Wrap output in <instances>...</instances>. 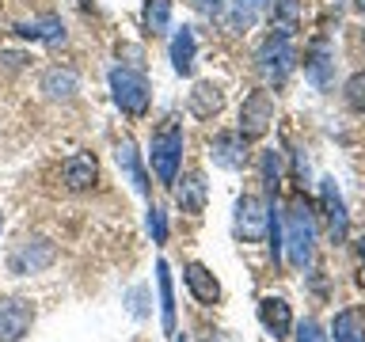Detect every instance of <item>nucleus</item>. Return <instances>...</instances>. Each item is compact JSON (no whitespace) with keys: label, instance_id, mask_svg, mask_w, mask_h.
<instances>
[{"label":"nucleus","instance_id":"1","mask_svg":"<svg viewBox=\"0 0 365 342\" xmlns=\"http://www.w3.org/2000/svg\"><path fill=\"white\" fill-rule=\"evenodd\" d=\"M293 61H297V53H293V34L274 31L270 38L259 46L255 68H259V76L267 80V84L282 88L285 80H289V73H293Z\"/></svg>","mask_w":365,"mask_h":342},{"label":"nucleus","instance_id":"2","mask_svg":"<svg viewBox=\"0 0 365 342\" xmlns=\"http://www.w3.org/2000/svg\"><path fill=\"white\" fill-rule=\"evenodd\" d=\"M312 244H316L312 209H308L304 198H297L289 205V221H285V247H289V262L297 270H304L312 262Z\"/></svg>","mask_w":365,"mask_h":342},{"label":"nucleus","instance_id":"3","mask_svg":"<svg viewBox=\"0 0 365 342\" xmlns=\"http://www.w3.org/2000/svg\"><path fill=\"white\" fill-rule=\"evenodd\" d=\"M153 171L160 182H175L179 175V160H182V125L179 122H164L160 130L153 133Z\"/></svg>","mask_w":365,"mask_h":342},{"label":"nucleus","instance_id":"4","mask_svg":"<svg viewBox=\"0 0 365 342\" xmlns=\"http://www.w3.org/2000/svg\"><path fill=\"white\" fill-rule=\"evenodd\" d=\"M110 91H114V103H118L122 114L130 118H141L148 110V80L137 73V68H110Z\"/></svg>","mask_w":365,"mask_h":342},{"label":"nucleus","instance_id":"5","mask_svg":"<svg viewBox=\"0 0 365 342\" xmlns=\"http://www.w3.org/2000/svg\"><path fill=\"white\" fill-rule=\"evenodd\" d=\"M270 122H274V99H270V91H251V95L244 99V107H240L236 133L244 137V141H259V137L270 130Z\"/></svg>","mask_w":365,"mask_h":342},{"label":"nucleus","instance_id":"6","mask_svg":"<svg viewBox=\"0 0 365 342\" xmlns=\"http://www.w3.org/2000/svg\"><path fill=\"white\" fill-rule=\"evenodd\" d=\"M236 232L244 239H251V244H259L270 232V205L262 198H255V194H244L236 202Z\"/></svg>","mask_w":365,"mask_h":342},{"label":"nucleus","instance_id":"7","mask_svg":"<svg viewBox=\"0 0 365 342\" xmlns=\"http://www.w3.org/2000/svg\"><path fill=\"white\" fill-rule=\"evenodd\" d=\"M34 323V308L19 296H8L0 301V342H19Z\"/></svg>","mask_w":365,"mask_h":342},{"label":"nucleus","instance_id":"8","mask_svg":"<svg viewBox=\"0 0 365 342\" xmlns=\"http://www.w3.org/2000/svg\"><path fill=\"white\" fill-rule=\"evenodd\" d=\"M57 259V247L50 239H27V244L16 247V255H11V270L16 274H38V270H50Z\"/></svg>","mask_w":365,"mask_h":342},{"label":"nucleus","instance_id":"9","mask_svg":"<svg viewBox=\"0 0 365 342\" xmlns=\"http://www.w3.org/2000/svg\"><path fill=\"white\" fill-rule=\"evenodd\" d=\"M319 198H324V213H327V232L335 244H342V239H346V205H342V194L335 187V179L319 182Z\"/></svg>","mask_w":365,"mask_h":342},{"label":"nucleus","instance_id":"10","mask_svg":"<svg viewBox=\"0 0 365 342\" xmlns=\"http://www.w3.org/2000/svg\"><path fill=\"white\" fill-rule=\"evenodd\" d=\"M210 152H213V164L217 167H228V171H236V167L247 164V141L236 130L232 133H217L213 145H210Z\"/></svg>","mask_w":365,"mask_h":342},{"label":"nucleus","instance_id":"11","mask_svg":"<svg viewBox=\"0 0 365 342\" xmlns=\"http://www.w3.org/2000/svg\"><path fill=\"white\" fill-rule=\"evenodd\" d=\"M61 179H65V187H68V190H88V187H96V179H99L96 156H91V152L68 156L65 164H61Z\"/></svg>","mask_w":365,"mask_h":342},{"label":"nucleus","instance_id":"12","mask_svg":"<svg viewBox=\"0 0 365 342\" xmlns=\"http://www.w3.org/2000/svg\"><path fill=\"white\" fill-rule=\"evenodd\" d=\"M259 319H262V327H267L274 338H285L293 331V312H289V304H285L282 296H262Z\"/></svg>","mask_w":365,"mask_h":342},{"label":"nucleus","instance_id":"13","mask_svg":"<svg viewBox=\"0 0 365 342\" xmlns=\"http://www.w3.org/2000/svg\"><path fill=\"white\" fill-rule=\"evenodd\" d=\"M182 278H187V289L194 293V301L217 304V296H221V281H217L213 274H210V266H202V262H187Z\"/></svg>","mask_w":365,"mask_h":342},{"label":"nucleus","instance_id":"14","mask_svg":"<svg viewBox=\"0 0 365 342\" xmlns=\"http://www.w3.org/2000/svg\"><path fill=\"white\" fill-rule=\"evenodd\" d=\"M179 187H175V202L182 205V213H202L205 209V179H202V171H187L182 179H175Z\"/></svg>","mask_w":365,"mask_h":342},{"label":"nucleus","instance_id":"15","mask_svg":"<svg viewBox=\"0 0 365 342\" xmlns=\"http://www.w3.org/2000/svg\"><path fill=\"white\" fill-rule=\"evenodd\" d=\"M76 88H80V80H76L73 68L53 65V68H46V73H42V91H46L50 99H73Z\"/></svg>","mask_w":365,"mask_h":342},{"label":"nucleus","instance_id":"16","mask_svg":"<svg viewBox=\"0 0 365 342\" xmlns=\"http://www.w3.org/2000/svg\"><path fill=\"white\" fill-rule=\"evenodd\" d=\"M221 107H225V91L221 88L210 84V80L194 84V91H190V114H198V118H213Z\"/></svg>","mask_w":365,"mask_h":342},{"label":"nucleus","instance_id":"17","mask_svg":"<svg viewBox=\"0 0 365 342\" xmlns=\"http://www.w3.org/2000/svg\"><path fill=\"white\" fill-rule=\"evenodd\" d=\"M156 285H160V316H164V331L175 335V293H171V270L168 262H156Z\"/></svg>","mask_w":365,"mask_h":342},{"label":"nucleus","instance_id":"18","mask_svg":"<svg viewBox=\"0 0 365 342\" xmlns=\"http://www.w3.org/2000/svg\"><path fill=\"white\" fill-rule=\"evenodd\" d=\"M327 68H331V53H327V38H316L312 50L304 57V73L316 88H327Z\"/></svg>","mask_w":365,"mask_h":342},{"label":"nucleus","instance_id":"19","mask_svg":"<svg viewBox=\"0 0 365 342\" xmlns=\"http://www.w3.org/2000/svg\"><path fill=\"white\" fill-rule=\"evenodd\" d=\"M331 335H335V342H365V319H361V312L342 308V312L335 316Z\"/></svg>","mask_w":365,"mask_h":342},{"label":"nucleus","instance_id":"20","mask_svg":"<svg viewBox=\"0 0 365 342\" xmlns=\"http://www.w3.org/2000/svg\"><path fill=\"white\" fill-rule=\"evenodd\" d=\"M171 65H175L179 76H190V68H194V31L190 27H182L171 38Z\"/></svg>","mask_w":365,"mask_h":342},{"label":"nucleus","instance_id":"21","mask_svg":"<svg viewBox=\"0 0 365 342\" xmlns=\"http://www.w3.org/2000/svg\"><path fill=\"white\" fill-rule=\"evenodd\" d=\"M118 164H122L125 175H130L133 190H137V194H148V175H145L141 160H137V148H133V141H122V145H118Z\"/></svg>","mask_w":365,"mask_h":342},{"label":"nucleus","instance_id":"22","mask_svg":"<svg viewBox=\"0 0 365 342\" xmlns=\"http://www.w3.org/2000/svg\"><path fill=\"white\" fill-rule=\"evenodd\" d=\"M16 34L19 38H38V42H61L65 38V27L61 19H38V23H16Z\"/></svg>","mask_w":365,"mask_h":342},{"label":"nucleus","instance_id":"23","mask_svg":"<svg viewBox=\"0 0 365 342\" xmlns=\"http://www.w3.org/2000/svg\"><path fill=\"white\" fill-rule=\"evenodd\" d=\"M297 19H301V0H270V23H274V31L293 34L297 31Z\"/></svg>","mask_w":365,"mask_h":342},{"label":"nucleus","instance_id":"24","mask_svg":"<svg viewBox=\"0 0 365 342\" xmlns=\"http://www.w3.org/2000/svg\"><path fill=\"white\" fill-rule=\"evenodd\" d=\"M145 27L153 34H164L171 27V0H148L145 4Z\"/></svg>","mask_w":365,"mask_h":342},{"label":"nucleus","instance_id":"25","mask_svg":"<svg viewBox=\"0 0 365 342\" xmlns=\"http://www.w3.org/2000/svg\"><path fill=\"white\" fill-rule=\"evenodd\" d=\"M342 99H346V107H350V110L365 114V68H361V73H354V76L346 80V88H342Z\"/></svg>","mask_w":365,"mask_h":342},{"label":"nucleus","instance_id":"26","mask_svg":"<svg viewBox=\"0 0 365 342\" xmlns=\"http://www.w3.org/2000/svg\"><path fill=\"white\" fill-rule=\"evenodd\" d=\"M148 232H153V244H164L168 239V217H164V209H148Z\"/></svg>","mask_w":365,"mask_h":342},{"label":"nucleus","instance_id":"27","mask_svg":"<svg viewBox=\"0 0 365 342\" xmlns=\"http://www.w3.org/2000/svg\"><path fill=\"white\" fill-rule=\"evenodd\" d=\"M297 342H327V335H324V327H319L316 319H304L301 331H297Z\"/></svg>","mask_w":365,"mask_h":342},{"label":"nucleus","instance_id":"28","mask_svg":"<svg viewBox=\"0 0 365 342\" xmlns=\"http://www.w3.org/2000/svg\"><path fill=\"white\" fill-rule=\"evenodd\" d=\"M262 179L270 190L278 187V152H262Z\"/></svg>","mask_w":365,"mask_h":342},{"label":"nucleus","instance_id":"29","mask_svg":"<svg viewBox=\"0 0 365 342\" xmlns=\"http://www.w3.org/2000/svg\"><path fill=\"white\" fill-rule=\"evenodd\" d=\"M198 8H202V11H221L225 0H198Z\"/></svg>","mask_w":365,"mask_h":342},{"label":"nucleus","instance_id":"30","mask_svg":"<svg viewBox=\"0 0 365 342\" xmlns=\"http://www.w3.org/2000/svg\"><path fill=\"white\" fill-rule=\"evenodd\" d=\"M354 8H358V11H361V16H365V0H354Z\"/></svg>","mask_w":365,"mask_h":342},{"label":"nucleus","instance_id":"31","mask_svg":"<svg viewBox=\"0 0 365 342\" xmlns=\"http://www.w3.org/2000/svg\"><path fill=\"white\" fill-rule=\"evenodd\" d=\"M361 262H365V239H361Z\"/></svg>","mask_w":365,"mask_h":342},{"label":"nucleus","instance_id":"32","mask_svg":"<svg viewBox=\"0 0 365 342\" xmlns=\"http://www.w3.org/2000/svg\"><path fill=\"white\" fill-rule=\"evenodd\" d=\"M361 53H365V31H361Z\"/></svg>","mask_w":365,"mask_h":342},{"label":"nucleus","instance_id":"33","mask_svg":"<svg viewBox=\"0 0 365 342\" xmlns=\"http://www.w3.org/2000/svg\"><path fill=\"white\" fill-rule=\"evenodd\" d=\"M76 4H80V8H88V0H76Z\"/></svg>","mask_w":365,"mask_h":342},{"label":"nucleus","instance_id":"34","mask_svg":"<svg viewBox=\"0 0 365 342\" xmlns=\"http://www.w3.org/2000/svg\"><path fill=\"white\" fill-rule=\"evenodd\" d=\"M179 342H182V338H179Z\"/></svg>","mask_w":365,"mask_h":342}]
</instances>
